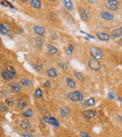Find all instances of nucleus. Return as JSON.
Wrapping results in <instances>:
<instances>
[{
	"label": "nucleus",
	"mask_w": 122,
	"mask_h": 137,
	"mask_svg": "<svg viewBox=\"0 0 122 137\" xmlns=\"http://www.w3.org/2000/svg\"><path fill=\"white\" fill-rule=\"evenodd\" d=\"M79 134H80V136H81L82 137H90L87 133H84V132H81Z\"/></svg>",
	"instance_id": "obj_37"
},
{
	"label": "nucleus",
	"mask_w": 122,
	"mask_h": 137,
	"mask_svg": "<svg viewBox=\"0 0 122 137\" xmlns=\"http://www.w3.org/2000/svg\"><path fill=\"white\" fill-rule=\"evenodd\" d=\"M95 104V99L92 97H90L88 100H86L85 101H84L82 103V107H92Z\"/></svg>",
	"instance_id": "obj_8"
},
{
	"label": "nucleus",
	"mask_w": 122,
	"mask_h": 137,
	"mask_svg": "<svg viewBox=\"0 0 122 137\" xmlns=\"http://www.w3.org/2000/svg\"><path fill=\"white\" fill-rule=\"evenodd\" d=\"M8 110V107L3 104H0V110L1 111H5Z\"/></svg>",
	"instance_id": "obj_32"
},
{
	"label": "nucleus",
	"mask_w": 122,
	"mask_h": 137,
	"mask_svg": "<svg viewBox=\"0 0 122 137\" xmlns=\"http://www.w3.org/2000/svg\"><path fill=\"white\" fill-rule=\"evenodd\" d=\"M90 53L92 56L93 57V59H97V60L102 59L103 56V53H102V49L98 47H95V46L90 48Z\"/></svg>",
	"instance_id": "obj_2"
},
{
	"label": "nucleus",
	"mask_w": 122,
	"mask_h": 137,
	"mask_svg": "<svg viewBox=\"0 0 122 137\" xmlns=\"http://www.w3.org/2000/svg\"><path fill=\"white\" fill-rule=\"evenodd\" d=\"M97 37L102 41H108L110 40V36L107 33L104 32H98Z\"/></svg>",
	"instance_id": "obj_5"
},
{
	"label": "nucleus",
	"mask_w": 122,
	"mask_h": 137,
	"mask_svg": "<svg viewBox=\"0 0 122 137\" xmlns=\"http://www.w3.org/2000/svg\"><path fill=\"white\" fill-rule=\"evenodd\" d=\"M60 66L62 68L63 70H67V69H68V66H67V65L66 64V63H60Z\"/></svg>",
	"instance_id": "obj_33"
},
{
	"label": "nucleus",
	"mask_w": 122,
	"mask_h": 137,
	"mask_svg": "<svg viewBox=\"0 0 122 137\" xmlns=\"http://www.w3.org/2000/svg\"><path fill=\"white\" fill-rule=\"evenodd\" d=\"M34 68L35 69L36 71L39 72V71H41V69H42V66H41L40 63H37V64L34 65Z\"/></svg>",
	"instance_id": "obj_30"
},
{
	"label": "nucleus",
	"mask_w": 122,
	"mask_h": 137,
	"mask_svg": "<svg viewBox=\"0 0 122 137\" xmlns=\"http://www.w3.org/2000/svg\"><path fill=\"white\" fill-rule=\"evenodd\" d=\"M51 82L50 81H47V82H45V84H44V87H45V88L49 89V88H51Z\"/></svg>",
	"instance_id": "obj_34"
},
{
	"label": "nucleus",
	"mask_w": 122,
	"mask_h": 137,
	"mask_svg": "<svg viewBox=\"0 0 122 137\" xmlns=\"http://www.w3.org/2000/svg\"><path fill=\"white\" fill-rule=\"evenodd\" d=\"M31 5L37 9H39L41 7V2L38 0H32V1H31Z\"/></svg>",
	"instance_id": "obj_17"
},
{
	"label": "nucleus",
	"mask_w": 122,
	"mask_h": 137,
	"mask_svg": "<svg viewBox=\"0 0 122 137\" xmlns=\"http://www.w3.org/2000/svg\"><path fill=\"white\" fill-rule=\"evenodd\" d=\"M31 127L30 122L28 120H23L21 122V127L24 130H28Z\"/></svg>",
	"instance_id": "obj_11"
},
{
	"label": "nucleus",
	"mask_w": 122,
	"mask_h": 137,
	"mask_svg": "<svg viewBox=\"0 0 122 137\" xmlns=\"http://www.w3.org/2000/svg\"><path fill=\"white\" fill-rule=\"evenodd\" d=\"M63 5H65V7H66L68 10L71 11V10L73 9V4L72 3L71 1H69V0H64V1H63Z\"/></svg>",
	"instance_id": "obj_19"
},
{
	"label": "nucleus",
	"mask_w": 122,
	"mask_h": 137,
	"mask_svg": "<svg viewBox=\"0 0 122 137\" xmlns=\"http://www.w3.org/2000/svg\"><path fill=\"white\" fill-rule=\"evenodd\" d=\"M70 114V111L68 108L66 107H63V108H61L60 110V115L63 117H69Z\"/></svg>",
	"instance_id": "obj_14"
},
{
	"label": "nucleus",
	"mask_w": 122,
	"mask_h": 137,
	"mask_svg": "<svg viewBox=\"0 0 122 137\" xmlns=\"http://www.w3.org/2000/svg\"><path fill=\"white\" fill-rule=\"evenodd\" d=\"M96 115V111L93 110H87L83 112V116L86 119H91Z\"/></svg>",
	"instance_id": "obj_6"
},
{
	"label": "nucleus",
	"mask_w": 122,
	"mask_h": 137,
	"mask_svg": "<svg viewBox=\"0 0 122 137\" xmlns=\"http://www.w3.org/2000/svg\"><path fill=\"white\" fill-rule=\"evenodd\" d=\"M22 115L24 117H31L33 115V111H32L31 109H28V110H26L24 112H23Z\"/></svg>",
	"instance_id": "obj_24"
},
{
	"label": "nucleus",
	"mask_w": 122,
	"mask_h": 137,
	"mask_svg": "<svg viewBox=\"0 0 122 137\" xmlns=\"http://www.w3.org/2000/svg\"><path fill=\"white\" fill-rule=\"evenodd\" d=\"M34 32L37 34H38V35H41V36H43L45 33V29L44 28L41 27V26H34Z\"/></svg>",
	"instance_id": "obj_10"
},
{
	"label": "nucleus",
	"mask_w": 122,
	"mask_h": 137,
	"mask_svg": "<svg viewBox=\"0 0 122 137\" xmlns=\"http://www.w3.org/2000/svg\"><path fill=\"white\" fill-rule=\"evenodd\" d=\"M5 102H6V104L10 105V104H11L12 103H13V99L12 98H8L5 100Z\"/></svg>",
	"instance_id": "obj_35"
},
{
	"label": "nucleus",
	"mask_w": 122,
	"mask_h": 137,
	"mask_svg": "<svg viewBox=\"0 0 122 137\" xmlns=\"http://www.w3.org/2000/svg\"><path fill=\"white\" fill-rule=\"evenodd\" d=\"M102 15V18L107 20V21H110V20H112L114 18V16L112 15V14H110L108 13V12H106V11H104L102 12V13L101 14Z\"/></svg>",
	"instance_id": "obj_15"
},
{
	"label": "nucleus",
	"mask_w": 122,
	"mask_h": 137,
	"mask_svg": "<svg viewBox=\"0 0 122 137\" xmlns=\"http://www.w3.org/2000/svg\"><path fill=\"white\" fill-rule=\"evenodd\" d=\"M76 78L79 79H82L83 77H82V75L79 72H76Z\"/></svg>",
	"instance_id": "obj_36"
},
{
	"label": "nucleus",
	"mask_w": 122,
	"mask_h": 137,
	"mask_svg": "<svg viewBox=\"0 0 122 137\" xmlns=\"http://www.w3.org/2000/svg\"><path fill=\"white\" fill-rule=\"evenodd\" d=\"M68 97L72 101H74V102H77V101H82L83 99V95L79 91H72L70 92L68 94Z\"/></svg>",
	"instance_id": "obj_1"
},
{
	"label": "nucleus",
	"mask_w": 122,
	"mask_h": 137,
	"mask_svg": "<svg viewBox=\"0 0 122 137\" xmlns=\"http://www.w3.org/2000/svg\"><path fill=\"white\" fill-rule=\"evenodd\" d=\"M73 49H74V46L72 44H70L69 46V47L67 48V50H66V53L69 54V55H71L72 53L73 52Z\"/></svg>",
	"instance_id": "obj_29"
},
{
	"label": "nucleus",
	"mask_w": 122,
	"mask_h": 137,
	"mask_svg": "<svg viewBox=\"0 0 122 137\" xmlns=\"http://www.w3.org/2000/svg\"><path fill=\"white\" fill-rule=\"evenodd\" d=\"M89 66L91 69L94 71H98L102 68V64L99 63V60L95 59H91L89 61Z\"/></svg>",
	"instance_id": "obj_3"
},
{
	"label": "nucleus",
	"mask_w": 122,
	"mask_h": 137,
	"mask_svg": "<svg viewBox=\"0 0 122 137\" xmlns=\"http://www.w3.org/2000/svg\"><path fill=\"white\" fill-rule=\"evenodd\" d=\"M21 84L23 85H25V86H29L31 85V81L27 79H23L21 80Z\"/></svg>",
	"instance_id": "obj_25"
},
{
	"label": "nucleus",
	"mask_w": 122,
	"mask_h": 137,
	"mask_svg": "<svg viewBox=\"0 0 122 137\" xmlns=\"http://www.w3.org/2000/svg\"><path fill=\"white\" fill-rule=\"evenodd\" d=\"M22 136H23V137H31V136H30L28 135V134H22Z\"/></svg>",
	"instance_id": "obj_38"
},
{
	"label": "nucleus",
	"mask_w": 122,
	"mask_h": 137,
	"mask_svg": "<svg viewBox=\"0 0 122 137\" xmlns=\"http://www.w3.org/2000/svg\"><path fill=\"white\" fill-rule=\"evenodd\" d=\"M6 71L11 75V76L13 77V78H15V77H16V73H15V69L12 68L11 66H6Z\"/></svg>",
	"instance_id": "obj_22"
},
{
	"label": "nucleus",
	"mask_w": 122,
	"mask_h": 137,
	"mask_svg": "<svg viewBox=\"0 0 122 137\" xmlns=\"http://www.w3.org/2000/svg\"><path fill=\"white\" fill-rule=\"evenodd\" d=\"M0 32H1V34L5 35V34H8V30L7 28L3 25V24H0Z\"/></svg>",
	"instance_id": "obj_26"
},
{
	"label": "nucleus",
	"mask_w": 122,
	"mask_h": 137,
	"mask_svg": "<svg viewBox=\"0 0 122 137\" xmlns=\"http://www.w3.org/2000/svg\"><path fill=\"white\" fill-rule=\"evenodd\" d=\"M47 73L48 74V76L51 77V78H54V77H57V72L56 71L55 69L54 68H51V69H49L47 70Z\"/></svg>",
	"instance_id": "obj_16"
},
{
	"label": "nucleus",
	"mask_w": 122,
	"mask_h": 137,
	"mask_svg": "<svg viewBox=\"0 0 122 137\" xmlns=\"http://www.w3.org/2000/svg\"><path fill=\"white\" fill-rule=\"evenodd\" d=\"M18 107L20 108V109H24L27 106V101L24 100V98H20L18 100Z\"/></svg>",
	"instance_id": "obj_12"
},
{
	"label": "nucleus",
	"mask_w": 122,
	"mask_h": 137,
	"mask_svg": "<svg viewBox=\"0 0 122 137\" xmlns=\"http://www.w3.org/2000/svg\"><path fill=\"white\" fill-rule=\"evenodd\" d=\"M107 8L110 10H112V11H115L118 9V5L117 4H115V3H112L110 1H108L107 2Z\"/></svg>",
	"instance_id": "obj_18"
},
{
	"label": "nucleus",
	"mask_w": 122,
	"mask_h": 137,
	"mask_svg": "<svg viewBox=\"0 0 122 137\" xmlns=\"http://www.w3.org/2000/svg\"><path fill=\"white\" fill-rule=\"evenodd\" d=\"M118 100H119V101H122V99H121V98H120V97H118Z\"/></svg>",
	"instance_id": "obj_41"
},
{
	"label": "nucleus",
	"mask_w": 122,
	"mask_h": 137,
	"mask_svg": "<svg viewBox=\"0 0 122 137\" xmlns=\"http://www.w3.org/2000/svg\"><path fill=\"white\" fill-rule=\"evenodd\" d=\"M44 120L47 123H50V124H51V125H53L54 127H58L59 125H60L59 121L56 118L52 117H44Z\"/></svg>",
	"instance_id": "obj_4"
},
{
	"label": "nucleus",
	"mask_w": 122,
	"mask_h": 137,
	"mask_svg": "<svg viewBox=\"0 0 122 137\" xmlns=\"http://www.w3.org/2000/svg\"><path fill=\"white\" fill-rule=\"evenodd\" d=\"M79 12L81 18L83 21H85V20H87L89 18V13L88 11H86L85 9H83V8H80V9H79Z\"/></svg>",
	"instance_id": "obj_7"
},
{
	"label": "nucleus",
	"mask_w": 122,
	"mask_h": 137,
	"mask_svg": "<svg viewBox=\"0 0 122 137\" xmlns=\"http://www.w3.org/2000/svg\"><path fill=\"white\" fill-rule=\"evenodd\" d=\"M0 98H1V97H0Z\"/></svg>",
	"instance_id": "obj_43"
},
{
	"label": "nucleus",
	"mask_w": 122,
	"mask_h": 137,
	"mask_svg": "<svg viewBox=\"0 0 122 137\" xmlns=\"http://www.w3.org/2000/svg\"><path fill=\"white\" fill-rule=\"evenodd\" d=\"M111 36L112 38H117V37H119L121 36V28L115 29L114 31H112L111 32Z\"/></svg>",
	"instance_id": "obj_13"
},
{
	"label": "nucleus",
	"mask_w": 122,
	"mask_h": 137,
	"mask_svg": "<svg viewBox=\"0 0 122 137\" xmlns=\"http://www.w3.org/2000/svg\"><path fill=\"white\" fill-rule=\"evenodd\" d=\"M11 91H13L15 93H18V92H20L21 91V85L18 84V83H16V82H14V83H12L11 85Z\"/></svg>",
	"instance_id": "obj_9"
},
{
	"label": "nucleus",
	"mask_w": 122,
	"mask_h": 137,
	"mask_svg": "<svg viewBox=\"0 0 122 137\" xmlns=\"http://www.w3.org/2000/svg\"><path fill=\"white\" fill-rule=\"evenodd\" d=\"M2 77H3L5 80H7V81H11L12 79H13V77H12L7 71H2Z\"/></svg>",
	"instance_id": "obj_20"
},
{
	"label": "nucleus",
	"mask_w": 122,
	"mask_h": 137,
	"mask_svg": "<svg viewBox=\"0 0 122 137\" xmlns=\"http://www.w3.org/2000/svg\"><path fill=\"white\" fill-rule=\"evenodd\" d=\"M47 49H48V50H49V53H51V54H56L57 53V49L56 47H54L53 45L49 44L47 46Z\"/></svg>",
	"instance_id": "obj_23"
},
{
	"label": "nucleus",
	"mask_w": 122,
	"mask_h": 137,
	"mask_svg": "<svg viewBox=\"0 0 122 137\" xmlns=\"http://www.w3.org/2000/svg\"><path fill=\"white\" fill-rule=\"evenodd\" d=\"M108 97L110 99H114L116 97V94L115 92H109L108 94Z\"/></svg>",
	"instance_id": "obj_31"
},
{
	"label": "nucleus",
	"mask_w": 122,
	"mask_h": 137,
	"mask_svg": "<svg viewBox=\"0 0 122 137\" xmlns=\"http://www.w3.org/2000/svg\"><path fill=\"white\" fill-rule=\"evenodd\" d=\"M42 95H43V92H42L41 89H37V90H36V91H35V97H38V98H39V97H42Z\"/></svg>",
	"instance_id": "obj_28"
},
{
	"label": "nucleus",
	"mask_w": 122,
	"mask_h": 137,
	"mask_svg": "<svg viewBox=\"0 0 122 137\" xmlns=\"http://www.w3.org/2000/svg\"><path fill=\"white\" fill-rule=\"evenodd\" d=\"M121 36H122V27H121Z\"/></svg>",
	"instance_id": "obj_42"
},
{
	"label": "nucleus",
	"mask_w": 122,
	"mask_h": 137,
	"mask_svg": "<svg viewBox=\"0 0 122 137\" xmlns=\"http://www.w3.org/2000/svg\"><path fill=\"white\" fill-rule=\"evenodd\" d=\"M43 41L41 38H40V37H37V38L35 39V45L38 46H41L42 44H43Z\"/></svg>",
	"instance_id": "obj_27"
},
{
	"label": "nucleus",
	"mask_w": 122,
	"mask_h": 137,
	"mask_svg": "<svg viewBox=\"0 0 122 137\" xmlns=\"http://www.w3.org/2000/svg\"><path fill=\"white\" fill-rule=\"evenodd\" d=\"M66 81L67 85L69 87V88H71V89H74L75 87H76V84H75V82H74V80H73V79H70V78H66Z\"/></svg>",
	"instance_id": "obj_21"
},
{
	"label": "nucleus",
	"mask_w": 122,
	"mask_h": 137,
	"mask_svg": "<svg viewBox=\"0 0 122 137\" xmlns=\"http://www.w3.org/2000/svg\"><path fill=\"white\" fill-rule=\"evenodd\" d=\"M88 2H90V3H94V2H95V1H91V0H89Z\"/></svg>",
	"instance_id": "obj_40"
},
{
	"label": "nucleus",
	"mask_w": 122,
	"mask_h": 137,
	"mask_svg": "<svg viewBox=\"0 0 122 137\" xmlns=\"http://www.w3.org/2000/svg\"><path fill=\"white\" fill-rule=\"evenodd\" d=\"M118 44H120L121 46H122V39H121V40H120V41H118Z\"/></svg>",
	"instance_id": "obj_39"
}]
</instances>
